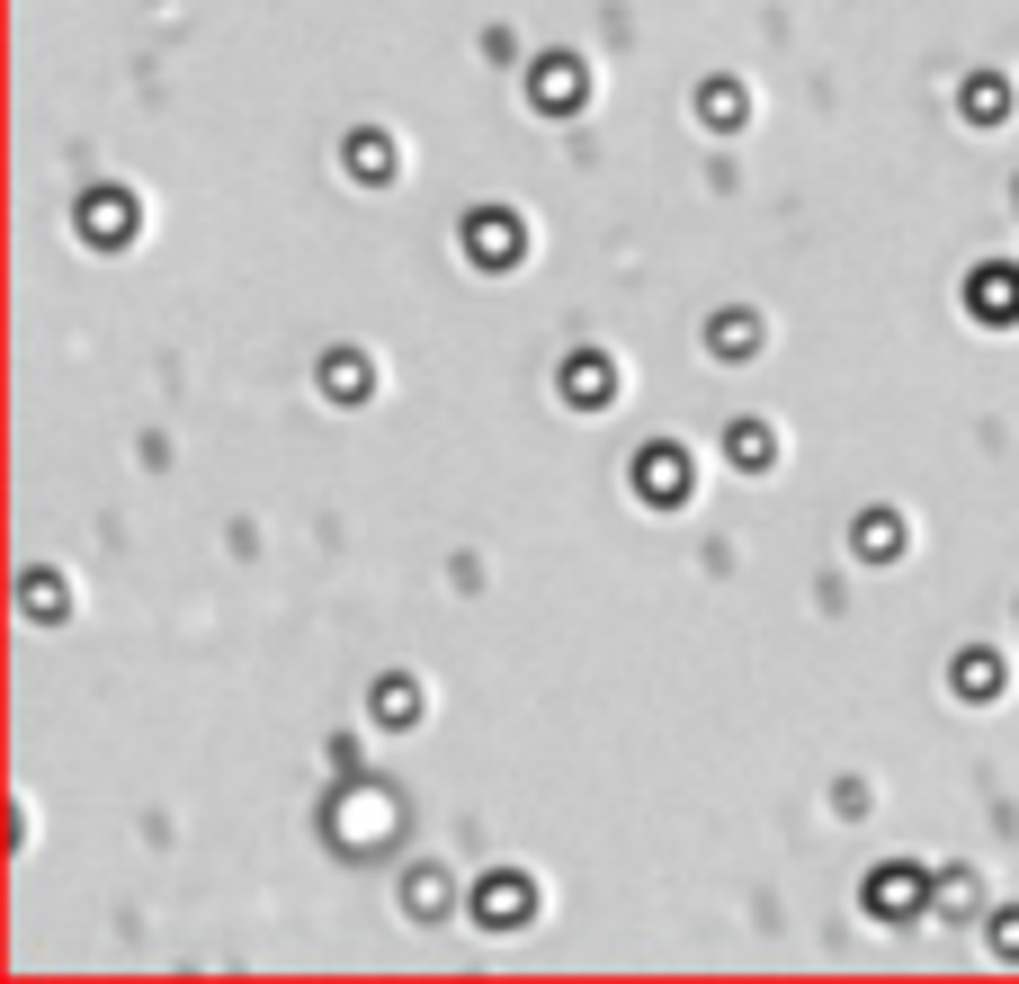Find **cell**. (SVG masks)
I'll list each match as a JSON object with an SVG mask.
<instances>
[{"instance_id":"6da1fadb","label":"cell","mask_w":1019,"mask_h":984,"mask_svg":"<svg viewBox=\"0 0 1019 984\" xmlns=\"http://www.w3.org/2000/svg\"><path fill=\"white\" fill-rule=\"evenodd\" d=\"M635 493H653V501H689V466H679L671 447H653V456H635Z\"/></svg>"},{"instance_id":"7a4b0ae2","label":"cell","mask_w":1019,"mask_h":984,"mask_svg":"<svg viewBox=\"0 0 1019 984\" xmlns=\"http://www.w3.org/2000/svg\"><path fill=\"white\" fill-rule=\"evenodd\" d=\"M465 242H474V259L510 269V259H519V215H474V224H465Z\"/></svg>"},{"instance_id":"3957f363","label":"cell","mask_w":1019,"mask_h":984,"mask_svg":"<svg viewBox=\"0 0 1019 984\" xmlns=\"http://www.w3.org/2000/svg\"><path fill=\"white\" fill-rule=\"evenodd\" d=\"M975 313H984V322H1010V313H1019V269H984V278H975Z\"/></svg>"},{"instance_id":"277c9868","label":"cell","mask_w":1019,"mask_h":984,"mask_svg":"<svg viewBox=\"0 0 1019 984\" xmlns=\"http://www.w3.org/2000/svg\"><path fill=\"white\" fill-rule=\"evenodd\" d=\"M484 922H492V931L528 922V877H492V886H484Z\"/></svg>"},{"instance_id":"5b68a950","label":"cell","mask_w":1019,"mask_h":984,"mask_svg":"<svg viewBox=\"0 0 1019 984\" xmlns=\"http://www.w3.org/2000/svg\"><path fill=\"white\" fill-rule=\"evenodd\" d=\"M564 394H573V403H608V358H573L564 367Z\"/></svg>"},{"instance_id":"8992f818","label":"cell","mask_w":1019,"mask_h":984,"mask_svg":"<svg viewBox=\"0 0 1019 984\" xmlns=\"http://www.w3.org/2000/svg\"><path fill=\"white\" fill-rule=\"evenodd\" d=\"M536 99H546V108H573V99H582V63H546V73H536Z\"/></svg>"},{"instance_id":"52a82bcc","label":"cell","mask_w":1019,"mask_h":984,"mask_svg":"<svg viewBox=\"0 0 1019 984\" xmlns=\"http://www.w3.org/2000/svg\"><path fill=\"white\" fill-rule=\"evenodd\" d=\"M716 350H724V358H752V350H761V322H752V313H724V322H716Z\"/></svg>"},{"instance_id":"ba28073f","label":"cell","mask_w":1019,"mask_h":984,"mask_svg":"<svg viewBox=\"0 0 1019 984\" xmlns=\"http://www.w3.org/2000/svg\"><path fill=\"white\" fill-rule=\"evenodd\" d=\"M957 689H966V698H993V689H1001V663H993V653H966V663H957Z\"/></svg>"},{"instance_id":"9c48e42d","label":"cell","mask_w":1019,"mask_h":984,"mask_svg":"<svg viewBox=\"0 0 1019 984\" xmlns=\"http://www.w3.org/2000/svg\"><path fill=\"white\" fill-rule=\"evenodd\" d=\"M966 117H975V125L1010 117V90H1001V81H966Z\"/></svg>"},{"instance_id":"30bf717a","label":"cell","mask_w":1019,"mask_h":984,"mask_svg":"<svg viewBox=\"0 0 1019 984\" xmlns=\"http://www.w3.org/2000/svg\"><path fill=\"white\" fill-rule=\"evenodd\" d=\"M698 108H707V125H733V117H742V90H733V81H707Z\"/></svg>"},{"instance_id":"8fae6325","label":"cell","mask_w":1019,"mask_h":984,"mask_svg":"<svg viewBox=\"0 0 1019 984\" xmlns=\"http://www.w3.org/2000/svg\"><path fill=\"white\" fill-rule=\"evenodd\" d=\"M350 170L385 179V170H394V144H385V135H358V144H350Z\"/></svg>"},{"instance_id":"7c38bea8","label":"cell","mask_w":1019,"mask_h":984,"mask_svg":"<svg viewBox=\"0 0 1019 984\" xmlns=\"http://www.w3.org/2000/svg\"><path fill=\"white\" fill-rule=\"evenodd\" d=\"M322 385H331V394H367V358H331Z\"/></svg>"},{"instance_id":"4fadbf2b","label":"cell","mask_w":1019,"mask_h":984,"mask_svg":"<svg viewBox=\"0 0 1019 984\" xmlns=\"http://www.w3.org/2000/svg\"><path fill=\"white\" fill-rule=\"evenodd\" d=\"M376 707H385V726H412V707H421V698H412V681H385V698H376Z\"/></svg>"},{"instance_id":"5bb4252c","label":"cell","mask_w":1019,"mask_h":984,"mask_svg":"<svg viewBox=\"0 0 1019 984\" xmlns=\"http://www.w3.org/2000/svg\"><path fill=\"white\" fill-rule=\"evenodd\" d=\"M90 233H108V242L125 233V207H117V188H99V207H90Z\"/></svg>"},{"instance_id":"9a60e30c","label":"cell","mask_w":1019,"mask_h":984,"mask_svg":"<svg viewBox=\"0 0 1019 984\" xmlns=\"http://www.w3.org/2000/svg\"><path fill=\"white\" fill-rule=\"evenodd\" d=\"M733 456L742 466H769V430H733Z\"/></svg>"}]
</instances>
